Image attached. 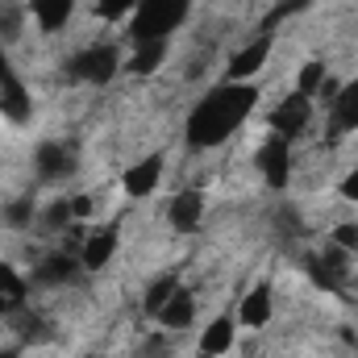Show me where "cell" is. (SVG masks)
Instances as JSON below:
<instances>
[{"label":"cell","instance_id":"cell-1","mask_svg":"<svg viewBox=\"0 0 358 358\" xmlns=\"http://www.w3.org/2000/svg\"><path fill=\"white\" fill-rule=\"evenodd\" d=\"M255 104H259V92L250 84H221V88H213L187 117V146H196V150L221 146L250 117Z\"/></svg>","mask_w":358,"mask_h":358},{"label":"cell","instance_id":"cell-2","mask_svg":"<svg viewBox=\"0 0 358 358\" xmlns=\"http://www.w3.org/2000/svg\"><path fill=\"white\" fill-rule=\"evenodd\" d=\"M192 0H138L129 34L134 42H150V38H167L171 29H179V21L187 17Z\"/></svg>","mask_w":358,"mask_h":358},{"label":"cell","instance_id":"cell-3","mask_svg":"<svg viewBox=\"0 0 358 358\" xmlns=\"http://www.w3.org/2000/svg\"><path fill=\"white\" fill-rule=\"evenodd\" d=\"M117 67H121L117 46H113V42H96V46L80 50V55L71 59L67 76H71V80H80V84H108V80L117 76Z\"/></svg>","mask_w":358,"mask_h":358},{"label":"cell","instance_id":"cell-4","mask_svg":"<svg viewBox=\"0 0 358 358\" xmlns=\"http://www.w3.org/2000/svg\"><path fill=\"white\" fill-rule=\"evenodd\" d=\"M255 163H259V171H263V179H267L271 187H283V183H287V176H292V138L271 134L267 142L259 146Z\"/></svg>","mask_w":358,"mask_h":358},{"label":"cell","instance_id":"cell-5","mask_svg":"<svg viewBox=\"0 0 358 358\" xmlns=\"http://www.w3.org/2000/svg\"><path fill=\"white\" fill-rule=\"evenodd\" d=\"M308 113H313V96L292 92L287 100H279V104H275V113H271V129H275L279 138H296V134H304Z\"/></svg>","mask_w":358,"mask_h":358},{"label":"cell","instance_id":"cell-6","mask_svg":"<svg viewBox=\"0 0 358 358\" xmlns=\"http://www.w3.org/2000/svg\"><path fill=\"white\" fill-rule=\"evenodd\" d=\"M34 163H38V176L46 179V183H59V179H67L76 171V155H71L67 142H42Z\"/></svg>","mask_w":358,"mask_h":358},{"label":"cell","instance_id":"cell-7","mask_svg":"<svg viewBox=\"0 0 358 358\" xmlns=\"http://www.w3.org/2000/svg\"><path fill=\"white\" fill-rule=\"evenodd\" d=\"M267 55H271V38H267V34H263L259 42L242 46V50L229 59V71H225V76H229V84H246L250 76H259V67L267 63Z\"/></svg>","mask_w":358,"mask_h":358},{"label":"cell","instance_id":"cell-8","mask_svg":"<svg viewBox=\"0 0 358 358\" xmlns=\"http://www.w3.org/2000/svg\"><path fill=\"white\" fill-rule=\"evenodd\" d=\"M80 267H84V263H80V255L63 246V250L46 255V259L38 263V271H34V275H38V283H46V287H59V283L76 279V275H80Z\"/></svg>","mask_w":358,"mask_h":358},{"label":"cell","instance_id":"cell-9","mask_svg":"<svg viewBox=\"0 0 358 358\" xmlns=\"http://www.w3.org/2000/svg\"><path fill=\"white\" fill-rule=\"evenodd\" d=\"M159 179H163V155H150V159H142V163H134L125 179H121V187L129 192V196H150L155 187H159Z\"/></svg>","mask_w":358,"mask_h":358},{"label":"cell","instance_id":"cell-10","mask_svg":"<svg viewBox=\"0 0 358 358\" xmlns=\"http://www.w3.org/2000/svg\"><path fill=\"white\" fill-rule=\"evenodd\" d=\"M200 213H204V200H200V192H179L176 200L167 204V221L176 225L179 234H192V229H200Z\"/></svg>","mask_w":358,"mask_h":358},{"label":"cell","instance_id":"cell-11","mask_svg":"<svg viewBox=\"0 0 358 358\" xmlns=\"http://www.w3.org/2000/svg\"><path fill=\"white\" fill-rule=\"evenodd\" d=\"M113 255H117V229H100V234H92L84 238V250H80V263L88 271H100L113 263Z\"/></svg>","mask_w":358,"mask_h":358},{"label":"cell","instance_id":"cell-12","mask_svg":"<svg viewBox=\"0 0 358 358\" xmlns=\"http://www.w3.org/2000/svg\"><path fill=\"white\" fill-rule=\"evenodd\" d=\"M329 129H334V134H355L358 129V80L338 92V100H334V117H329Z\"/></svg>","mask_w":358,"mask_h":358},{"label":"cell","instance_id":"cell-13","mask_svg":"<svg viewBox=\"0 0 358 358\" xmlns=\"http://www.w3.org/2000/svg\"><path fill=\"white\" fill-rule=\"evenodd\" d=\"M0 113L4 117H13V121H29V113H34V104H29V92H25V84L17 80V76H8L4 84H0Z\"/></svg>","mask_w":358,"mask_h":358},{"label":"cell","instance_id":"cell-14","mask_svg":"<svg viewBox=\"0 0 358 358\" xmlns=\"http://www.w3.org/2000/svg\"><path fill=\"white\" fill-rule=\"evenodd\" d=\"M238 317H242V325H250V329H263V325H267L271 321V287L267 283H259V287H250V292L242 296Z\"/></svg>","mask_w":358,"mask_h":358},{"label":"cell","instance_id":"cell-15","mask_svg":"<svg viewBox=\"0 0 358 358\" xmlns=\"http://www.w3.org/2000/svg\"><path fill=\"white\" fill-rule=\"evenodd\" d=\"M192 317H196V300H192V292H183V287H176L171 300L159 308V321H163L167 329H183V325H192Z\"/></svg>","mask_w":358,"mask_h":358},{"label":"cell","instance_id":"cell-16","mask_svg":"<svg viewBox=\"0 0 358 358\" xmlns=\"http://www.w3.org/2000/svg\"><path fill=\"white\" fill-rule=\"evenodd\" d=\"M229 346H234V321H229V317H217V321L200 334V355L217 358V355H225Z\"/></svg>","mask_w":358,"mask_h":358},{"label":"cell","instance_id":"cell-17","mask_svg":"<svg viewBox=\"0 0 358 358\" xmlns=\"http://www.w3.org/2000/svg\"><path fill=\"white\" fill-rule=\"evenodd\" d=\"M163 59H167V42H163V38L138 42V50H134V59H129V71H134V76H155Z\"/></svg>","mask_w":358,"mask_h":358},{"label":"cell","instance_id":"cell-18","mask_svg":"<svg viewBox=\"0 0 358 358\" xmlns=\"http://www.w3.org/2000/svg\"><path fill=\"white\" fill-rule=\"evenodd\" d=\"M71 8H76V0H34V17H38V25L46 34L63 29L71 21Z\"/></svg>","mask_w":358,"mask_h":358},{"label":"cell","instance_id":"cell-19","mask_svg":"<svg viewBox=\"0 0 358 358\" xmlns=\"http://www.w3.org/2000/svg\"><path fill=\"white\" fill-rule=\"evenodd\" d=\"M25 292H29V287H25V279H21L13 267H4V263H0V317H4V313H13V308H21V304H25Z\"/></svg>","mask_w":358,"mask_h":358},{"label":"cell","instance_id":"cell-20","mask_svg":"<svg viewBox=\"0 0 358 358\" xmlns=\"http://www.w3.org/2000/svg\"><path fill=\"white\" fill-rule=\"evenodd\" d=\"M321 80H325V63H304L300 67V80H296V92L300 96H313V92L321 88Z\"/></svg>","mask_w":358,"mask_h":358},{"label":"cell","instance_id":"cell-21","mask_svg":"<svg viewBox=\"0 0 358 358\" xmlns=\"http://www.w3.org/2000/svg\"><path fill=\"white\" fill-rule=\"evenodd\" d=\"M176 287H179L176 279H159V283L146 292V313H150V317H159V308L171 300V292H176Z\"/></svg>","mask_w":358,"mask_h":358},{"label":"cell","instance_id":"cell-22","mask_svg":"<svg viewBox=\"0 0 358 358\" xmlns=\"http://www.w3.org/2000/svg\"><path fill=\"white\" fill-rule=\"evenodd\" d=\"M134 8H138V0H100V4H96V17L117 21V17H125V13H134Z\"/></svg>","mask_w":358,"mask_h":358},{"label":"cell","instance_id":"cell-23","mask_svg":"<svg viewBox=\"0 0 358 358\" xmlns=\"http://www.w3.org/2000/svg\"><path fill=\"white\" fill-rule=\"evenodd\" d=\"M334 242H338L342 250H358V225H342V229L334 234Z\"/></svg>","mask_w":358,"mask_h":358},{"label":"cell","instance_id":"cell-24","mask_svg":"<svg viewBox=\"0 0 358 358\" xmlns=\"http://www.w3.org/2000/svg\"><path fill=\"white\" fill-rule=\"evenodd\" d=\"M4 221H8V225H29V200H17Z\"/></svg>","mask_w":358,"mask_h":358},{"label":"cell","instance_id":"cell-25","mask_svg":"<svg viewBox=\"0 0 358 358\" xmlns=\"http://www.w3.org/2000/svg\"><path fill=\"white\" fill-rule=\"evenodd\" d=\"M67 204H71V217H76V221L92 213V196H76V200H67Z\"/></svg>","mask_w":358,"mask_h":358},{"label":"cell","instance_id":"cell-26","mask_svg":"<svg viewBox=\"0 0 358 358\" xmlns=\"http://www.w3.org/2000/svg\"><path fill=\"white\" fill-rule=\"evenodd\" d=\"M342 196H346V200H355V204H358V167H355V171H350L346 179H342Z\"/></svg>","mask_w":358,"mask_h":358},{"label":"cell","instance_id":"cell-27","mask_svg":"<svg viewBox=\"0 0 358 358\" xmlns=\"http://www.w3.org/2000/svg\"><path fill=\"white\" fill-rule=\"evenodd\" d=\"M8 76H13V71H8V59H4V50H0V84H4Z\"/></svg>","mask_w":358,"mask_h":358},{"label":"cell","instance_id":"cell-28","mask_svg":"<svg viewBox=\"0 0 358 358\" xmlns=\"http://www.w3.org/2000/svg\"><path fill=\"white\" fill-rule=\"evenodd\" d=\"M0 358H17V355H13V350H0Z\"/></svg>","mask_w":358,"mask_h":358}]
</instances>
